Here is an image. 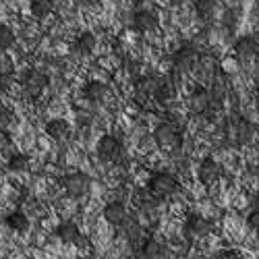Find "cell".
<instances>
[{
	"label": "cell",
	"mask_w": 259,
	"mask_h": 259,
	"mask_svg": "<svg viewBox=\"0 0 259 259\" xmlns=\"http://www.w3.org/2000/svg\"><path fill=\"white\" fill-rule=\"evenodd\" d=\"M222 23H224L226 29H234L236 23H239V11L236 9H226L224 17H222Z\"/></svg>",
	"instance_id": "29"
},
{
	"label": "cell",
	"mask_w": 259,
	"mask_h": 259,
	"mask_svg": "<svg viewBox=\"0 0 259 259\" xmlns=\"http://www.w3.org/2000/svg\"><path fill=\"white\" fill-rule=\"evenodd\" d=\"M147 189L152 191L158 199L164 201V199H170V197L179 191V181H177L175 175H170V172L160 170V172H154V175L149 177V181H147Z\"/></svg>",
	"instance_id": "3"
},
{
	"label": "cell",
	"mask_w": 259,
	"mask_h": 259,
	"mask_svg": "<svg viewBox=\"0 0 259 259\" xmlns=\"http://www.w3.org/2000/svg\"><path fill=\"white\" fill-rule=\"evenodd\" d=\"M13 81H15V75H13V71H11L9 67H7V69H0V90L9 92L11 85H13Z\"/></svg>",
	"instance_id": "30"
},
{
	"label": "cell",
	"mask_w": 259,
	"mask_h": 259,
	"mask_svg": "<svg viewBox=\"0 0 259 259\" xmlns=\"http://www.w3.org/2000/svg\"><path fill=\"white\" fill-rule=\"evenodd\" d=\"M92 187V179L85 175V172H73L62 179V189L71 199H81L90 193Z\"/></svg>",
	"instance_id": "6"
},
{
	"label": "cell",
	"mask_w": 259,
	"mask_h": 259,
	"mask_svg": "<svg viewBox=\"0 0 259 259\" xmlns=\"http://www.w3.org/2000/svg\"><path fill=\"white\" fill-rule=\"evenodd\" d=\"M29 11H31V15L35 19H44L54 11V3L52 0H31Z\"/></svg>",
	"instance_id": "27"
},
{
	"label": "cell",
	"mask_w": 259,
	"mask_h": 259,
	"mask_svg": "<svg viewBox=\"0 0 259 259\" xmlns=\"http://www.w3.org/2000/svg\"><path fill=\"white\" fill-rule=\"evenodd\" d=\"M102 215H104V220H106L108 224H112V226L118 228V226L128 218V211H126L124 203H120V201H110V203H106Z\"/></svg>",
	"instance_id": "16"
},
{
	"label": "cell",
	"mask_w": 259,
	"mask_h": 259,
	"mask_svg": "<svg viewBox=\"0 0 259 259\" xmlns=\"http://www.w3.org/2000/svg\"><path fill=\"white\" fill-rule=\"evenodd\" d=\"M98 156L102 162H110L116 164L124 156V147L118 135H104L98 141Z\"/></svg>",
	"instance_id": "7"
},
{
	"label": "cell",
	"mask_w": 259,
	"mask_h": 259,
	"mask_svg": "<svg viewBox=\"0 0 259 259\" xmlns=\"http://www.w3.org/2000/svg\"><path fill=\"white\" fill-rule=\"evenodd\" d=\"M96 44H98V37L92 33V31H83L77 35L75 44H73V52L77 56H90L94 50H96Z\"/></svg>",
	"instance_id": "20"
},
{
	"label": "cell",
	"mask_w": 259,
	"mask_h": 259,
	"mask_svg": "<svg viewBox=\"0 0 259 259\" xmlns=\"http://www.w3.org/2000/svg\"><path fill=\"white\" fill-rule=\"evenodd\" d=\"M29 164H31V158L27 154L15 152V154H11V158L7 162V168L11 172H25V170H29Z\"/></svg>",
	"instance_id": "26"
},
{
	"label": "cell",
	"mask_w": 259,
	"mask_h": 259,
	"mask_svg": "<svg viewBox=\"0 0 259 259\" xmlns=\"http://www.w3.org/2000/svg\"><path fill=\"white\" fill-rule=\"evenodd\" d=\"M209 92H211V98H213V104L215 106H222L226 96H228V81L226 77L220 73L213 81H209Z\"/></svg>",
	"instance_id": "22"
},
{
	"label": "cell",
	"mask_w": 259,
	"mask_h": 259,
	"mask_svg": "<svg viewBox=\"0 0 259 259\" xmlns=\"http://www.w3.org/2000/svg\"><path fill=\"white\" fill-rule=\"evenodd\" d=\"M118 232L120 236H124V239L128 241V245H131V249L137 253L141 249V245L145 243V230L141 228V224L135 220V218H126L120 226H118Z\"/></svg>",
	"instance_id": "11"
},
{
	"label": "cell",
	"mask_w": 259,
	"mask_h": 259,
	"mask_svg": "<svg viewBox=\"0 0 259 259\" xmlns=\"http://www.w3.org/2000/svg\"><path fill=\"white\" fill-rule=\"evenodd\" d=\"M199 56H201V52L195 46H189V44L181 46V48H177L175 52H172V69L179 71L181 75L189 73V71L195 69Z\"/></svg>",
	"instance_id": "5"
},
{
	"label": "cell",
	"mask_w": 259,
	"mask_h": 259,
	"mask_svg": "<svg viewBox=\"0 0 259 259\" xmlns=\"http://www.w3.org/2000/svg\"><path fill=\"white\" fill-rule=\"evenodd\" d=\"M183 232L187 241H201L213 232V222L207 220L201 213H189L183 226Z\"/></svg>",
	"instance_id": "4"
},
{
	"label": "cell",
	"mask_w": 259,
	"mask_h": 259,
	"mask_svg": "<svg viewBox=\"0 0 259 259\" xmlns=\"http://www.w3.org/2000/svg\"><path fill=\"white\" fill-rule=\"evenodd\" d=\"M222 177V166L218 160H213V158H203L197 166V179L201 185L209 187L213 183H218Z\"/></svg>",
	"instance_id": "12"
},
{
	"label": "cell",
	"mask_w": 259,
	"mask_h": 259,
	"mask_svg": "<svg viewBox=\"0 0 259 259\" xmlns=\"http://www.w3.org/2000/svg\"><path fill=\"white\" fill-rule=\"evenodd\" d=\"M5 224H7V226L13 230V232H25V230L29 228V218H27V213H23V211L15 209V211L7 213Z\"/></svg>",
	"instance_id": "24"
},
{
	"label": "cell",
	"mask_w": 259,
	"mask_h": 259,
	"mask_svg": "<svg viewBox=\"0 0 259 259\" xmlns=\"http://www.w3.org/2000/svg\"><path fill=\"white\" fill-rule=\"evenodd\" d=\"M255 102H257V106H259V83H257V88H255Z\"/></svg>",
	"instance_id": "36"
},
{
	"label": "cell",
	"mask_w": 259,
	"mask_h": 259,
	"mask_svg": "<svg viewBox=\"0 0 259 259\" xmlns=\"http://www.w3.org/2000/svg\"><path fill=\"white\" fill-rule=\"evenodd\" d=\"M154 141L158 147L164 149H179L183 145V133H181V124L177 120H164L156 126L154 131Z\"/></svg>",
	"instance_id": "2"
},
{
	"label": "cell",
	"mask_w": 259,
	"mask_h": 259,
	"mask_svg": "<svg viewBox=\"0 0 259 259\" xmlns=\"http://www.w3.org/2000/svg\"><path fill=\"white\" fill-rule=\"evenodd\" d=\"M81 3H83L85 7H100L104 0H81Z\"/></svg>",
	"instance_id": "35"
},
{
	"label": "cell",
	"mask_w": 259,
	"mask_h": 259,
	"mask_svg": "<svg viewBox=\"0 0 259 259\" xmlns=\"http://www.w3.org/2000/svg\"><path fill=\"white\" fill-rule=\"evenodd\" d=\"M15 46V31L5 25V23H0V50H11Z\"/></svg>",
	"instance_id": "28"
},
{
	"label": "cell",
	"mask_w": 259,
	"mask_h": 259,
	"mask_svg": "<svg viewBox=\"0 0 259 259\" xmlns=\"http://www.w3.org/2000/svg\"><path fill=\"white\" fill-rule=\"evenodd\" d=\"M187 106H189V110H191L193 114H197V116L207 114L211 108H215L209 88H195V90L191 92L189 100H187Z\"/></svg>",
	"instance_id": "9"
},
{
	"label": "cell",
	"mask_w": 259,
	"mask_h": 259,
	"mask_svg": "<svg viewBox=\"0 0 259 259\" xmlns=\"http://www.w3.org/2000/svg\"><path fill=\"white\" fill-rule=\"evenodd\" d=\"M234 56L239 62L249 64L259 58V37L257 35H243L234 41Z\"/></svg>",
	"instance_id": "8"
},
{
	"label": "cell",
	"mask_w": 259,
	"mask_h": 259,
	"mask_svg": "<svg viewBox=\"0 0 259 259\" xmlns=\"http://www.w3.org/2000/svg\"><path fill=\"white\" fill-rule=\"evenodd\" d=\"M83 98L88 102H94V104L104 102L108 98V85L102 83V81H90L83 90Z\"/></svg>",
	"instance_id": "21"
},
{
	"label": "cell",
	"mask_w": 259,
	"mask_h": 259,
	"mask_svg": "<svg viewBox=\"0 0 259 259\" xmlns=\"http://www.w3.org/2000/svg\"><path fill=\"white\" fill-rule=\"evenodd\" d=\"M218 257H222V259H239L241 255L236 253L234 249H222V253H218Z\"/></svg>",
	"instance_id": "34"
},
{
	"label": "cell",
	"mask_w": 259,
	"mask_h": 259,
	"mask_svg": "<svg viewBox=\"0 0 259 259\" xmlns=\"http://www.w3.org/2000/svg\"><path fill=\"white\" fill-rule=\"evenodd\" d=\"M69 131H71V126H69V122L64 118H52V120L46 122V135L50 139H54V141L64 139L69 135Z\"/></svg>",
	"instance_id": "23"
},
{
	"label": "cell",
	"mask_w": 259,
	"mask_h": 259,
	"mask_svg": "<svg viewBox=\"0 0 259 259\" xmlns=\"http://www.w3.org/2000/svg\"><path fill=\"white\" fill-rule=\"evenodd\" d=\"M75 122L79 126H88V124H92V114L85 112V110H77L75 112Z\"/></svg>",
	"instance_id": "33"
},
{
	"label": "cell",
	"mask_w": 259,
	"mask_h": 259,
	"mask_svg": "<svg viewBox=\"0 0 259 259\" xmlns=\"http://www.w3.org/2000/svg\"><path fill=\"white\" fill-rule=\"evenodd\" d=\"M247 226L259 234V209H253L249 215H247Z\"/></svg>",
	"instance_id": "32"
},
{
	"label": "cell",
	"mask_w": 259,
	"mask_h": 259,
	"mask_svg": "<svg viewBox=\"0 0 259 259\" xmlns=\"http://www.w3.org/2000/svg\"><path fill=\"white\" fill-rule=\"evenodd\" d=\"M175 96H177V83H175V79L168 77V75H160L158 90H156L154 100H158L160 104H166L170 100H175Z\"/></svg>",
	"instance_id": "19"
},
{
	"label": "cell",
	"mask_w": 259,
	"mask_h": 259,
	"mask_svg": "<svg viewBox=\"0 0 259 259\" xmlns=\"http://www.w3.org/2000/svg\"><path fill=\"white\" fill-rule=\"evenodd\" d=\"M255 177H257V181H259V160H257V164H255Z\"/></svg>",
	"instance_id": "37"
},
{
	"label": "cell",
	"mask_w": 259,
	"mask_h": 259,
	"mask_svg": "<svg viewBox=\"0 0 259 259\" xmlns=\"http://www.w3.org/2000/svg\"><path fill=\"white\" fill-rule=\"evenodd\" d=\"M21 85H23L25 96L31 98V100H35V98H39L41 94H44L46 85H48V75L41 73V71H37V69H31V71L25 73V77H23V81H21Z\"/></svg>",
	"instance_id": "10"
},
{
	"label": "cell",
	"mask_w": 259,
	"mask_h": 259,
	"mask_svg": "<svg viewBox=\"0 0 259 259\" xmlns=\"http://www.w3.org/2000/svg\"><path fill=\"white\" fill-rule=\"evenodd\" d=\"M168 255V249L164 243H160L154 236L145 239V243L141 245V249L135 253V257H145V259H160V257H166Z\"/></svg>",
	"instance_id": "17"
},
{
	"label": "cell",
	"mask_w": 259,
	"mask_h": 259,
	"mask_svg": "<svg viewBox=\"0 0 259 259\" xmlns=\"http://www.w3.org/2000/svg\"><path fill=\"white\" fill-rule=\"evenodd\" d=\"M13 118H15V114H13L11 108H7L5 104H0V128H9Z\"/></svg>",
	"instance_id": "31"
},
{
	"label": "cell",
	"mask_w": 259,
	"mask_h": 259,
	"mask_svg": "<svg viewBox=\"0 0 259 259\" xmlns=\"http://www.w3.org/2000/svg\"><path fill=\"white\" fill-rule=\"evenodd\" d=\"M193 9H195V15L203 21V23H207V21H211V19L215 17V11H218V3H215V0H195Z\"/></svg>",
	"instance_id": "25"
},
{
	"label": "cell",
	"mask_w": 259,
	"mask_h": 259,
	"mask_svg": "<svg viewBox=\"0 0 259 259\" xmlns=\"http://www.w3.org/2000/svg\"><path fill=\"white\" fill-rule=\"evenodd\" d=\"M54 234L58 236V241H62L64 245H75V243H79V239H81L79 226H77L75 222H71V220L60 222V224L56 226Z\"/></svg>",
	"instance_id": "18"
},
{
	"label": "cell",
	"mask_w": 259,
	"mask_h": 259,
	"mask_svg": "<svg viewBox=\"0 0 259 259\" xmlns=\"http://www.w3.org/2000/svg\"><path fill=\"white\" fill-rule=\"evenodd\" d=\"M195 73H197V77H199L201 81H205V83L213 81L215 77L222 73V71H220L218 58H215L213 54H201L199 60H197V64H195Z\"/></svg>",
	"instance_id": "13"
},
{
	"label": "cell",
	"mask_w": 259,
	"mask_h": 259,
	"mask_svg": "<svg viewBox=\"0 0 259 259\" xmlns=\"http://www.w3.org/2000/svg\"><path fill=\"white\" fill-rule=\"evenodd\" d=\"M133 27L139 33H152L158 29V15L149 9H141L133 15Z\"/></svg>",
	"instance_id": "15"
},
{
	"label": "cell",
	"mask_w": 259,
	"mask_h": 259,
	"mask_svg": "<svg viewBox=\"0 0 259 259\" xmlns=\"http://www.w3.org/2000/svg\"><path fill=\"white\" fill-rule=\"evenodd\" d=\"M158 81H160V75H143L135 81V98L139 102H147L156 96V90H158Z\"/></svg>",
	"instance_id": "14"
},
{
	"label": "cell",
	"mask_w": 259,
	"mask_h": 259,
	"mask_svg": "<svg viewBox=\"0 0 259 259\" xmlns=\"http://www.w3.org/2000/svg\"><path fill=\"white\" fill-rule=\"evenodd\" d=\"M224 133L232 145L247 147L255 139V126L251 120H247L243 116H228L224 122Z\"/></svg>",
	"instance_id": "1"
}]
</instances>
